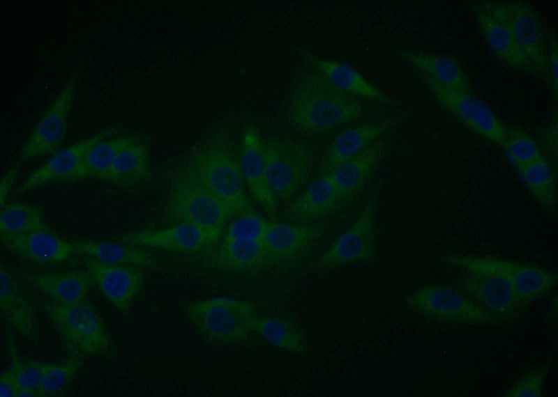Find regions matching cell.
Listing matches in <instances>:
<instances>
[{
  "label": "cell",
  "instance_id": "cell-32",
  "mask_svg": "<svg viewBox=\"0 0 558 397\" xmlns=\"http://www.w3.org/2000/svg\"><path fill=\"white\" fill-rule=\"evenodd\" d=\"M136 137L137 135H123L99 141L86 151L75 169L63 182H71L86 178L100 180L108 171L119 152Z\"/></svg>",
  "mask_w": 558,
  "mask_h": 397
},
{
  "label": "cell",
  "instance_id": "cell-23",
  "mask_svg": "<svg viewBox=\"0 0 558 397\" xmlns=\"http://www.w3.org/2000/svg\"><path fill=\"white\" fill-rule=\"evenodd\" d=\"M392 122L367 123L344 130L327 146L318 165L319 174H329L361 154L379 139Z\"/></svg>",
  "mask_w": 558,
  "mask_h": 397
},
{
  "label": "cell",
  "instance_id": "cell-4",
  "mask_svg": "<svg viewBox=\"0 0 558 397\" xmlns=\"http://www.w3.org/2000/svg\"><path fill=\"white\" fill-rule=\"evenodd\" d=\"M442 263L456 270L488 272L506 280L526 309L536 300L550 295L557 286L555 271L523 261L495 256L447 254Z\"/></svg>",
  "mask_w": 558,
  "mask_h": 397
},
{
  "label": "cell",
  "instance_id": "cell-30",
  "mask_svg": "<svg viewBox=\"0 0 558 397\" xmlns=\"http://www.w3.org/2000/svg\"><path fill=\"white\" fill-rule=\"evenodd\" d=\"M535 202L552 217L557 215V173L541 158L517 171Z\"/></svg>",
  "mask_w": 558,
  "mask_h": 397
},
{
  "label": "cell",
  "instance_id": "cell-5",
  "mask_svg": "<svg viewBox=\"0 0 558 397\" xmlns=\"http://www.w3.org/2000/svg\"><path fill=\"white\" fill-rule=\"evenodd\" d=\"M163 217L172 225L196 224L220 238L232 216L218 198L179 166L171 174Z\"/></svg>",
  "mask_w": 558,
  "mask_h": 397
},
{
  "label": "cell",
  "instance_id": "cell-8",
  "mask_svg": "<svg viewBox=\"0 0 558 397\" xmlns=\"http://www.w3.org/2000/svg\"><path fill=\"white\" fill-rule=\"evenodd\" d=\"M478 31L492 56L506 69L536 76L517 46L511 27V0L469 1Z\"/></svg>",
  "mask_w": 558,
  "mask_h": 397
},
{
  "label": "cell",
  "instance_id": "cell-10",
  "mask_svg": "<svg viewBox=\"0 0 558 397\" xmlns=\"http://www.w3.org/2000/svg\"><path fill=\"white\" fill-rule=\"evenodd\" d=\"M439 107L476 134L503 148L506 125L474 93L448 90L420 77Z\"/></svg>",
  "mask_w": 558,
  "mask_h": 397
},
{
  "label": "cell",
  "instance_id": "cell-24",
  "mask_svg": "<svg viewBox=\"0 0 558 397\" xmlns=\"http://www.w3.org/2000/svg\"><path fill=\"white\" fill-rule=\"evenodd\" d=\"M16 276L31 283L50 299L52 303L59 305H71L85 301L91 288L95 284L87 271L21 273Z\"/></svg>",
  "mask_w": 558,
  "mask_h": 397
},
{
  "label": "cell",
  "instance_id": "cell-1",
  "mask_svg": "<svg viewBox=\"0 0 558 397\" xmlns=\"http://www.w3.org/2000/svg\"><path fill=\"white\" fill-rule=\"evenodd\" d=\"M180 167L218 198L232 217L253 210L241 169V147L227 131L193 148Z\"/></svg>",
  "mask_w": 558,
  "mask_h": 397
},
{
  "label": "cell",
  "instance_id": "cell-28",
  "mask_svg": "<svg viewBox=\"0 0 558 397\" xmlns=\"http://www.w3.org/2000/svg\"><path fill=\"white\" fill-rule=\"evenodd\" d=\"M384 148V141L379 139L329 173L346 201L364 187L382 159Z\"/></svg>",
  "mask_w": 558,
  "mask_h": 397
},
{
  "label": "cell",
  "instance_id": "cell-26",
  "mask_svg": "<svg viewBox=\"0 0 558 397\" xmlns=\"http://www.w3.org/2000/svg\"><path fill=\"white\" fill-rule=\"evenodd\" d=\"M150 176L148 148L137 136L119 152L100 180L113 186L130 187L146 180Z\"/></svg>",
  "mask_w": 558,
  "mask_h": 397
},
{
  "label": "cell",
  "instance_id": "cell-18",
  "mask_svg": "<svg viewBox=\"0 0 558 397\" xmlns=\"http://www.w3.org/2000/svg\"><path fill=\"white\" fill-rule=\"evenodd\" d=\"M262 141L258 129L252 124L242 127L241 169L250 195L265 210L271 220L277 213V198L267 180Z\"/></svg>",
  "mask_w": 558,
  "mask_h": 397
},
{
  "label": "cell",
  "instance_id": "cell-34",
  "mask_svg": "<svg viewBox=\"0 0 558 397\" xmlns=\"http://www.w3.org/2000/svg\"><path fill=\"white\" fill-rule=\"evenodd\" d=\"M0 211V233L19 234L47 228L38 206L6 201Z\"/></svg>",
  "mask_w": 558,
  "mask_h": 397
},
{
  "label": "cell",
  "instance_id": "cell-16",
  "mask_svg": "<svg viewBox=\"0 0 558 397\" xmlns=\"http://www.w3.org/2000/svg\"><path fill=\"white\" fill-rule=\"evenodd\" d=\"M511 27L517 46L543 79L548 33L545 18L529 1L511 0Z\"/></svg>",
  "mask_w": 558,
  "mask_h": 397
},
{
  "label": "cell",
  "instance_id": "cell-17",
  "mask_svg": "<svg viewBox=\"0 0 558 397\" xmlns=\"http://www.w3.org/2000/svg\"><path fill=\"white\" fill-rule=\"evenodd\" d=\"M84 263L94 283L116 309L128 313L144 283L140 267L112 265L86 257Z\"/></svg>",
  "mask_w": 558,
  "mask_h": 397
},
{
  "label": "cell",
  "instance_id": "cell-22",
  "mask_svg": "<svg viewBox=\"0 0 558 397\" xmlns=\"http://www.w3.org/2000/svg\"><path fill=\"white\" fill-rule=\"evenodd\" d=\"M346 202L331 176L319 175L284 213L298 224L316 223L340 209Z\"/></svg>",
  "mask_w": 558,
  "mask_h": 397
},
{
  "label": "cell",
  "instance_id": "cell-3",
  "mask_svg": "<svg viewBox=\"0 0 558 397\" xmlns=\"http://www.w3.org/2000/svg\"><path fill=\"white\" fill-rule=\"evenodd\" d=\"M406 301L413 313L432 323L455 327H502L510 323L476 304L454 284L423 285Z\"/></svg>",
  "mask_w": 558,
  "mask_h": 397
},
{
  "label": "cell",
  "instance_id": "cell-29",
  "mask_svg": "<svg viewBox=\"0 0 558 397\" xmlns=\"http://www.w3.org/2000/svg\"><path fill=\"white\" fill-rule=\"evenodd\" d=\"M75 254L84 255L101 263L156 267L158 263L149 252L127 243L100 240H76L70 242Z\"/></svg>",
  "mask_w": 558,
  "mask_h": 397
},
{
  "label": "cell",
  "instance_id": "cell-37",
  "mask_svg": "<svg viewBox=\"0 0 558 397\" xmlns=\"http://www.w3.org/2000/svg\"><path fill=\"white\" fill-rule=\"evenodd\" d=\"M7 338L8 350L11 361L9 369L15 375L20 389H37L44 375L55 363L32 360L22 361L12 337L8 336Z\"/></svg>",
  "mask_w": 558,
  "mask_h": 397
},
{
  "label": "cell",
  "instance_id": "cell-38",
  "mask_svg": "<svg viewBox=\"0 0 558 397\" xmlns=\"http://www.w3.org/2000/svg\"><path fill=\"white\" fill-rule=\"evenodd\" d=\"M551 363L540 366L529 365L525 371L504 389V397L534 396L541 397L543 393V385Z\"/></svg>",
  "mask_w": 558,
  "mask_h": 397
},
{
  "label": "cell",
  "instance_id": "cell-36",
  "mask_svg": "<svg viewBox=\"0 0 558 397\" xmlns=\"http://www.w3.org/2000/svg\"><path fill=\"white\" fill-rule=\"evenodd\" d=\"M502 148L516 171L543 158L535 139L518 125H506Z\"/></svg>",
  "mask_w": 558,
  "mask_h": 397
},
{
  "label": "cell",
  "instance_id": "cell-7",
  "mask_svg": "<svg viewBox=\"0 0 558 397\" xmlns=\"http://www.w3.org/2000/svg\"><path fill=\"white\" fill-rule=\"evenodd\" d=\"M45 317L72 356L83 357L107 352L110 339L96 309L86 300L71 305L54 303L44 307Z\"/></svg>",
  "mask_w": 558,
  "mask_h": 397
},
{
  "label": "cell",
  "instance_id": "cell-43",
  "mask_svg": "<svg viewBox=\"0 0 558 397\" xmlns=\"http://www.w3.org/2000/svg\"><path fill=\"white\" fill-rule=\"evenodd\" d=\"M19 168L14 166L1 177L0 183V209L6 203V198L17 178Z\"/></svg>",
  "mask_w": 558,
  "mask_h": 397
},
{
  "label": "cell",
  "instance_id": "cell-35",
  "mask_svg": "<svg viewBox=\"0 0 558 397\" xmlns=\"http://www.w3.org/2000/svg\"><path fill=\"white\" fill-rule=\"evenodd\" d=\"M270 221L254 209L234 216L224 227L217 244L237 241H260Z\"/></svg>",
  "mask_w": 558,
  "mask_h": 397
},
{
  "label": "cell",
  "instance_id": "cell-33",
  "mask_svg": "<svg viewBox=\"0 0 558 397\" xmlns=\"http://www.w3.org/2000/svg\"><path fill=\"white\" fill-rule=\"evenodd\" d=\"M253 333L261 336L274 347L290 352L306 355L303 336L291 322L276 317H257Z\"/></svg>",
  "mask_w": 558,
  "mask_h": 397
},
{
  "label": "cell",
  "instance_id": "cell-11",
  "mask_svg": "<svg viewBox=\"0 0 558 397\" xmlns=\"http://www.w3.org/2000/svg\"><path fill=\"white\" fill-rule=\"evenodd\" d=\"M378 196H374L355 221L340 235L329 249L317 258L312 266L319 271L366 262L375 253V220Z\"/></svg>",
  "mask_w": 558,
  "mask_h": 397
},
{
  "label": "cell",
  "instance_id": "cell-42",
  "mask_svg": "<svg viewBox=\"0 0 558 397\" xmlns=\"http://www.w3.org/2000/svg\"><path fill=\"white\" fill-rule=\"evenodd\" d=\"M20 387L13 373L8 368L0 375V396L16 397Z\"/></svg>",
  "mask_w": 558,
  "mask_h": 397
},
{
  "label": "cell",
  "instance_id": "cell-9",
  "mask_svg": "<svg viewBox=\"0 0 558 397\" xmlns=\"http://www.w3.org/2000/svg\"><path fill=\"white\" fill-rule=\"evenodd\" d=\"M267 180L277 199L289 201L308 180L312 152L299 140L282 135L262 141Z\"/></svg>",
  "mask_w": 558,
  "mask_h": 397
},
{
  "label": "cell",
  "instance_id": "cell-21",
  "mask_svg": "<svg viewBox=\"0 0 558 397\" xmlns=\"http://www.w3.org/2000/svg\"><path fill=\"white\" fill-rule=\"evenodd\" d=\"M0 240L9 251L38 263H63L75 254L70 242L48 228L19 234L0 233Z\"/></svg>",
  "mask_w": 558,
  "mask_h": 397
},
{
  "label": "cell",
  "instance_id": "cell-40",
  "mask_svg": "<svg viewBox=\"0 0 558 397\" xmlns=\"http://www.w3.org/2000/svg\"><path fill=\"white\" fill-rule=\"evenodd\" d=\"M557 110L550 121L538 132L535 141L541 153L543 159L557 171Z\"/></svg>",
  "mask_w": 558,
  "mask_h": 397
},
{
  "label": "cell",
  "instance_id": "cell-14",
  "mask_svg": "<svg viewBox=\"0 0 558 397\" xmlns=\"http://www.w3.org/2000/svg\"><path fill=\"white\" fill-rule=\"evenodd\" d=\"M220 238L191 223L163 229H146L122 236L123 242L140 248H151L185 254H209Z\"/></svg>",
  "mask_w": 558,
  "mask_h": 397
},
{
  "label": "cell",
  "instance_id": "cell-25",
  "mask_svg": "<svg viewBox=\"0 0 558 397\" xmlns=\"http://www.w3.org/2000/svg\"><path fill=\"white\" fill-rule=\"evenodd\" d=\"M209 255L211 265L220 270L249 272L273 267L261 241L219 244Z\"/></svg>",
  "mask_w": 558,
  "mask_h": 397
},
{
  "label": "cell",
  "instance_id": "cell-15",
  "mask_svg": "<svg viewBox=\"0 0 558 397\" xmlns=\"http://www.w3.org/2000/svg\"><path fill=\"white\" fill-rule=\"evenodd\" d=\"M325 231L320 222L289 224L271 220L260 241L272 266H279L308 256Z\"/></svg>",
  "mask_w": 558,
  "mask_h": 397
},
{
  "label": "cell",
  "instance_id": "cell-19",
  "mask_svg": "<svg viewBox=\"0 0 558 397\" xmlns=\"http://www.w3.org/2000/svg\"><path fill=\"white\" fill-rule=\"evenodd\" d=\"M115 132L113 127L104 129L55 152L44 164L27 175L14 194H24L45 184L63 182L89 149Z\"/></svg>",
  "mask_w": 558,
  "mask_h": 397
},
{
  "label": "cell",
  "instance_id": "cell-44",
  "mask_svg": "<svg viewBox=\"0 0 558 397\" xmlns=\"http://www.w3.org/2000/svg\"><path fill=\"white\" fill-rule=\"evenodd\" d=\"M19 396H40L37 389L20 388L17 394L16 397Z\"/></svg>",
  "mask_w": 558,
  "mask_h": 397
},
{
  "label": "cell",
  "instance_id": "cell-6",
  "mask_svg": "<svg viewBox=\"0 0 558 397\" xmlns=\"http://www.w3.org/2000/svg\"><path fill=\"white\" fill-rule=\"evenodd\" d=\"M185 316L206 341L233 344L247 340L253 333L257 317L255 305L232 298L213 297L188 302Z\"/></svg>",
  "mask_w": 558,
  "mask_h": 397
},
{
  "label": "cell",
  "instance_id": "cell-2",
  "mask_svg": "<svg viewBox=\"0 0 558 397\" xmlns=\"http://www.w3.org/2000/svg\"><path fill=\"white\" fill-rule=\"evenodd\" d=\"M363 114L361 98L338 88L315 70L295 89L287 116L302 135L311 136L354 122Z\"/></svg>",
  "mask_w": 558,
  "mask_h": 397
},
{
  "label": "cell",
  "instance_id": "cell-12",
  "mask_svg": "<svg viewBox=\"0 0 558 397\" xmlns=\"http://www.w3.org/2000/svg\"><path fill=\"white\" fill-rule=\"evenodd\" d=\"M454 285L476 304L510 322L519 319L525 308L511 284L492 273L457 270Z\"/></svg>",
  "mask_w": 558,
  "mask_h": 397
},
{
  "label": "cell",
  "instance_id": "cell-20",
  "mask_svg": "<svg viewBox=\"0 0 558 397\" xmlns=\"http://www.w3.org/2000/svg\"><path fill=\"white\" fill-rule=\"evenodd\" d=\"M397 54L414 67L419 77L429 79L448 90L474 93L467 73L453 56L409 50L398 51Z\"/></svg>",
  "mask_w": 558,
  "mask_h": 397
},
{
  "label": "cell",
  "instance_id": "cell-39",
  "mask_svg": "<svg viewBox=\"0 0 558 397\" xmlns=\"http://www.w3.org/2000/svg\"><path fill=\"white\" fill-rule=\"evenodd\" d=\"M82 358L72 356L67 360L55 363L44 375L37 389L40 396H53L60 393L81 366Z\"/></svg>",
  "mask_w": 558,
  "mask_h": 397
},
{
  "label": "cell",
  "instance_id": "cell-13",
  "mask_svg": "<svg viewBox=\"0 0 558 397\" xmlns=\"http://www.w3.org/2000/svg\"><path fill=\"white\" fill-rule=\"evenodd\" d=\"M76 84L77 77L72 74L22 146L20 161L55 153L60 147L66 137Z\"/></svg>",
  "mask_w": 558,
  "mask_h": 397
},
{
  "label": "cell",
  "instance_id": "cell-31",
  "mask_svg": "<svg viewBox=\"0 0 558 397\" xmlns=\"http://www.w3.org/2000/svg\"><path fill=\"white\" fill-rule=\"evenodd\" d=\"M0 309L8 323L24 336L31 334L34 311L27 300L18 295L14 275L3 264L0 269Z\"/></svg>",
  "mask_w": 558,
  "mask_h": 397
},
{
  "label": "cell",
  "instance_id": "cell-41",
  "mask_svg": "<svg viewBox=\"0 0 558 397\" xmlns=\"http://www.w3.org/2000/svg\"><path fill=\"white\" fill-rule=\"evenodd\" d=\"M557 60L558 52L556 31L555 29L550 27L548 28L547 56L543 80L547 82L556 105L558 89Z\"/></svg>",
  "mask_w": 558,
  "mask_h": 397
},
{
  "label": "cell",
  "instance_id": "cell-27",
  "mask_svg": "<svg viewBox=\"0 0 558 397\" xmlns=\"http://www.w3.org/2000/svg\"><path fill=\"white\" fill-rule=\"evenodd\" d=\"M308 60L315 70L324 75L333 84L342 91L382 104H389L391 98L382 91L368 82L351 65L308 54Z\"/></svg>",
  "mask_w": 558,
  "mask_h": 397
}]
</instances>
